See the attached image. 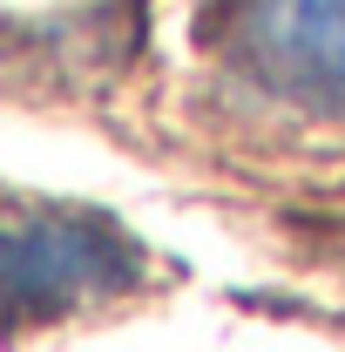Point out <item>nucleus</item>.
Returning <instances> with one entry per match:
<instances>
[{
  "label": "nucleus",
  "mask_w": 345,
  "mask_h": 352,
  "mask_svg": "<svg viewBox=\"0 0 345 352\" xmlns=\"http://www.w3.org/2000/svg\"><path fill=\"white\" fill-rule=\"evenodd\" d=\"M142 285V244L95 210L0 223V332L54 325Z\"/></svg>",
  "instance_id": "1"
},
{
  "label": "nucleus",
  "mask_w": 345,
  "mask_h": 352,
  "mask_svg": "<svg viewBox=\"0 0 345 352\" xmlns=\"http://www.w3.org/2000/svg\"><path fill=\"white\" fill-rule=\"evenodd\" d=\"M216 41L258 88L345 116V0H223Z\"/></svg>",
  "instance_id": "2"
}]
</instances>
